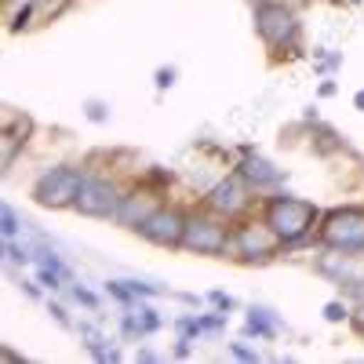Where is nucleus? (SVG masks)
I'll return each instance as SVG.
<instances>
[{
    "instance_id": "423d86ee",
    "label": "nucleus",
    "mask_w": 364,
    "mask_h": 364,
    "mask_svg": "<svg viewBox=\"0 0 364 364\" xmlns=\"http://www.w3.org/2000/svg\"><path fill=\"white\" fill-rule=\"evenodd\" d=\"M252 193H255V190L248 186L245 178H240V171H233V175L215 178V186H211L208 197H204V208L215 211V215H223V219L230 223V219H240V215L252 208V200H255Z\"/></svg>"
},
{
    "instance_id": "6e6552de",
    "label": "nucleus",
    "mask_w": 364,
    "mask_h": 364,
    "mask_svg": "<svg viewBox=\"0 0 364 364\" xmlns=\"http://www.w3.org/2000/svg\"><path fill=\"white\" fill-rule=\"evenodd\" d=\"M182 230H186V215H182L178 208H164V204H157L135 226V233L146 237L149 245H157V248H182Z\"/></svg>"
},
{
    "instance_id": "f257e3e1",
    "label": "nucleus",
    "mask_w": 364,
    "mask_h": 364,
    "mask_svg": "<svg viewBox=\"0 0 364 364\" xmlns=\"http://www.w3.org/2000/svg\"><path fill=\"white\" fill-rule=\"evenodd\" d=\"M317 219H321V211L310 200L295 197V193H273L262 204V223L281 237V248L284 252L310 245V233H314Z\"/></svg>"
},
{
    "instance_id": "6ab92c4d",
    "label": "nucleus",
    "mask_w": 364,
    "mask_h": 364,
    "mask_svg": "<svg viewBox=\"0 0 364 364\" xmlns=\"http://www.w3.org/2000/svg\"><path fill=\"white\" fill-rule=\"evenodd\" d=\"M175 77H178V70H175V66H161V70L154 73V84H157V91H168V87L175 84Z\"/></svg>"
},
{
    "instance_id": "9b49d317",
    "label": "nucleus",
    "mask_w": 364,
    "mask_h": 364,
    "mask_svg": "<svg viewBox=\"0 0 364 364\" xmlns=\"http://www.w3.org/2000/svg\"><path fill=\"white\" fill-rule=\"evenodd\" d=\"M157 204H154V197H149L146 190H128L124 197H120V208H117V223L120 226H139L149 211H154Z\"/></svg>"
},
{
    "instance_id": "a878e982",
    "label": "nucleus",
    "mask_w": 364,
    "mask_h": 364,
    "mask_svg": "<svg viewBox=\"0 0 364 364\" xmlns=\"http://www.w3.org/2000/svg\"><path fill=\"white\" fill-rule=\"evenodd\" d=\"M353 106H357V109L364 113V91H357V95H353Z\"/></svg>"
},
{
    "instance_id": "f3484780",
    "label": "nucleus",
    "mask_w": 364,
    "mask_h": 364,
    "mask_svg": "<svg viewBox=\"0 0 364 364\" xmlns=\"http://www.w3.org/2000/svg\"><path fill=\"white\" fill-rule=\"evenodd\" d=\"M324 321L328 324H343V321H350V306H346V302H328V306H324Z\"/></svg>"
},
{
    "instance_id": "f03ea898",
    "label": "nucleus",
    "mask_w": 364,
    "mask_h": 364,
    "mask_svg": "<svg viewBox=\"0 0 364 364\" xmlns=\"http://www.w3.org/2000/svg\"><path fill=\"white\" fill-rule=\"evenodd\" d=\"M252 22H255V33L259 41L269 48V51H299V41H302V22L299 15L291 11V4L284 0H255V11H252Z\"/></svg>"
},
{
    "instance_id": "4be33fe9",
    "label": "nucleus",
    "mask_w": 364,
    "mask_h": 364,
    "mask_svg": "<svg viewBox=\"0 0 364 364\" xmlns=\"http://www.w3.org/2000/svg\"><path fill=\"white\" fill-rule=\"evenodd\" d=\"M37 284H41V281H37ZM37 284H33V281H26V277L18 281V288L26 291V299H33V302H41V288H37Z\"/></svg>"
},
{
    "instance_id": "b1692460",
    "label": "nucleus",
    "mask_w": 364,
    "mask_h": 364,
    "mask_svg": "<svg viewBox=\"0 0 364 364\" xmlns=\"http://www.w3.org/2000/svg\"><path fill=\"white\" fill-rule=\"evenodd\" d=\"M135 357H139V360H161V353H157V350H149V346H142Z\"/></svg>"
},
{
    "instance_id": "20e7f679",
    "label": "nucleus",
    "mask_w": 364,
    "mask_h": 364,
    "mask_svg": "<svg viewBox=\"0 0 364 364\" xmlns=\"http://www.w3.org/2000/svg\"><path fill=\"white\" fill-rule=\"evenodd\" d=\"M182 248L197 252V255H211V259H223L226 252H233V230L226 226L223 215L215 211H193L186 215V230H182Z\"/></svg>"
},
{
    "instance_id": "412c9836",
    "label": "nucleus",
    "mask_w": 364,
    "mask_h": 364,
    "mask_svg": "<svg viewBox=\"0 0 364 364\" xmlns=\"http://www.w3.org/2000/svg\"><path fill=\"white\" fill-rule=\"evenodd\" d=\"M230 353H233L237 360H259V353H255V350H248L245 343H233V346H230Z\"/></svg>"
},
{
    "instance_id": "a211bd4d",
    "label": "nucleus",
    "mask_w": 364,
    "mask_h": 364,
    "mask_svg": "<svg viewBox=\"0 0 364 364\" xmlns=\"http://www.w3.org/2000/svg\"><path fill=\"white\" fill-rule=\"evenodd\" d=\"M208 302H211L215 310H223V314L237 310V299H233V295H226V291H208Z\"/></svg>"
},
{
    "instance_id": "393cba45",
    "label": "nucleus",
    "mask_w": 364,
    "mask_h": 364,
    "mask_svg": "<svg viewBox=\"0 0 364 364\" xmlns=\"http://www.w3.org/2000/svg\"><path fill=\"white\" fill-rule=\"evenodd\" d=\"M178 299L186 302V306H200V299H197V295H190V291H178Z\"/></svg>"
},
{
    "instance_id": "2eb2a0df",
    "label": "nucleus",
    "mask_w": 364,
    "mask_h": 364,
    "mask_svg": "<svg viewBox=\"0 0 364 364\" xmlns=\"http://www.w3.org/2000/svg\"><path fill=\"white\" fill-rule=\"evenodd\" d=\"M0 215H4V240L8 237H18L22 230H26V219H18V211H15V204H4V211H0Z\"/></svg>"
},
{
    "instance_id": "aec40b11",
    "label": "nucleus",
    "mask_w": 364,
    "mask_h": 364,
    "mask_svg": "<svg viewBox=\"0 0 364 364\" xmlns=\"http://www.w3.org/2000/svg\"><path fill=\"white\" fill-rule=\"evenodd\" d=\"M48 314L55 317V324H63V328H77V324L70 321V314H66V306H63V302H48Z\"/></svg>"
},
{
    "instance_id": "dca6fc26",
    "label": "nucleus",
    "mask_w": 364,
    "mask_h": 364,
    "mask_svg": "<svg viewBox=\"0 0 364 364\" xmlns=\"http://www.w3.org/2000/svg\"><path fill=\"white\" fill-rule=\"evenodd\" d=\"M84 117L91 120V124H106V120H109V106L99 102V99H87L84 102Z\"/></svg>"
},
{
    "instance_id": "1a4fd4ad",
    "label": "nucleus",
    "mask_w": 364,
    "mask_h": 364,
    "mask_svg": "<svg viewBox=\"0 0 364 364\" xmlns=\"http://www.w3.org/2000/svg\"><path fill=\"white\" fill-rule=\"evenodd\" d=\"M233 252L245 262H269L281 252V237L266 223H240L233 226Z\"/></svg>"
},
{
    "instance_id": "5701e85b",
    "label": "nucleus",
    "mask_w": 364,
    "mask_h": 364,
    "mask_svg": "<svg viewBox=\"0 0 364 364\" xmlns=\"http://www.w3.org/2000/svg\"><path fill=\"white\" fill-rule=\"evenodd\" d=\"M336 91H339V84H336V80H324V84H321V99H331Z\"/></svg>"
},
{
    "instance_id": "0eeeda50",
    "label": "nucleus",
    "mask_w": 364,
    "mask_h": 364,
    "mask_svg": "<svg viewBox=\"0 0 364 364\" xmlns=\"http://www.w3.org/2000/svg\"><path fill=\"white\" fill-rule=\"evenodd\" d=\"M120 186L113 178H102V175H87L84 186H80V197L73 204V211L87 219H117V208H120Z\"/></svg>"
},
{
    "instance_id": "9d476101",
    "label": "nucleus",
    "mask_w": 364,
    "mask_h": 364,
    "mask_svg": "<svg viewBox=\"0 0 364 364\" xmlns=\"http://www.w3.org/2000/svg\"><path fill=\"white\" fill-rule=\"evenodd\" d=\"M237 171H240V178H245L255 193H269V190H277V186H284V178H288L281 168H273L266 157H259L255 149H252V154H245V161L237 164Z\"/></svg>"
},
{
    "instance_id": "7ed1b4c3",
    "label": "nucleus",
    "mask_w": 364,
    "mask_h": 364,
    "mask_svg": "<svg viewBox=\"0 0 364 364\" xmlns=\"http://www.w3.org/2000/svg\"><path fill=\"white\" fill-rule=\"evenodd\" d=\"M87 171L80 164H55V168H44L33 182V200L41 208H51V211H63V208H73L77 197H80V186H84Z\"/></svg>"
},
{
    "instance_id": "f8f14e48",
    "label": "nucleus",
    "mask_w": 364,
    "mask_h": 364,
    "mask_svg": "<svg viewBox=\"0 0 364 364\" xmlns=\"http://www.w3.org/2000/svg\"><path fill=\"white\" fill-rule=\"evenodd\" d=\"M281 317L273 314L269 306H252L248 310V321H245V336L248 339H277L281 336Z\"/></svg>"
},
{
    "instance_id": "ddd939ff",
    "label": "nucleus",
    "mask_w": 364,
    "mask_h": 364,
    "mask_svg": "<svg viewBox=\"0 0 364 364\" xmlns=\"http://www.w3.org/2000/svg\"><path fill=\"white\" fill-rule=\"evenodd\" d=\"M135 314H139V328H142V339H149V336H157V331L164 328V317L154 310V306H146V302L139 299L135 306H132Z\"/></svg>"
},
{
    "instance_id": "39448f33",
    "label": "nucleus",
    "mask_w": 364,
    "mask_h": 364,
    "mask_svg": "<svg viewBox=\"0 0 364 364\" xmlns=\"http://www.w3.org/2000/svg\"><path fill=\"white\" fill-rule=\"evenodd\" d=\"M317 240L324 248L364 255V208H353V204L331 208L317 226Z\"/></svg>"
},
{
    "instance_id": "4468645a",
    "label": "nucleus",
    "mask_w": 364,
    "mask_h": 364,
    "mask_svg": "<svg viewBox=\"0 0 364 364\" xmlns=\"http://www.w3.org/2000/svg\"><path fill=\"white\" fill-rule=\"evenodd\" d=\"M66 291H70V299H73V302H80V306H84V310H91V314H95V310H99V302H102V299H99V291H91V288H84V284H73V281H70V288H66Z\"/></svg>"
}]
</instances>
